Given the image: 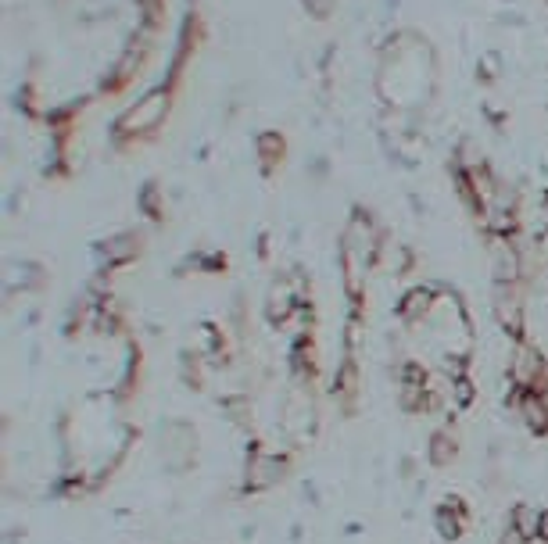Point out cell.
I'll return each instance as SVG.
<instances>
[{
	"label": "cell",
	"instance_id": "obj_23",
	"mask_svg": "<svg viewBox=\"0 0 548 544\" xmlns=\"http://www.w3.org/2000/svg\"><path fill=\"white\" fill-rule=\"evenodd\" d=\"M498 544H531V541H527V537L516 534L513 527H506V530H502V537H498Z\"/></svg>",
	"mask_w": 548,
	"mask_h": 544
},
{
	"label": "cell",
	"instance_id": "obj_1",
	"mask_svg": "<svg viewBox=\"0 0 548 544\" xmlns=\"http://www.w3.org/2000/svg\"><path fill=\"white\" fill-rule=\"evenodd\" d=\"M437 79V61L427 40L412 33H398L387 40L384 61H380L377 94L391 111H416L430 101Z\"/></svg>",
	"mask_w": 548,
	"mask_h": 544
},
{
	"label": "cell",
	"instance_id": "obj_14",
	"mask_svg": "<svg viewBox=\"0 0 548 544\" xmlns=\"http://www.w3.org/2000/svg\"><path fill=\"white\" fill-rule=\"evenodd\" d=\"M255 158L262 176H276V169H280L283 158H287V140H283L280 129H266V133L255 136Z\"/></svg>",
	"mask_w": 548,
	"mask_h": 544
},
{
	"label": "cell",
	"instance_id": "obj_3",
	"mask_svg": "<svg viewBox=\"0 0 548 544\" xmlns=\"http://www.w3.org/2000/svg\"><path fill=\"white\" fill-rule=\"evenodd\" d=\"M276 426H280V434L287 437L291 448H305V444L316 437L319 408H316V398H312V391H309V380H294L291 391L283 394Z\"/></svg>",
	"mask_w": 548,
	"mask_h": 544
},
{
	"label": "cell",
	"instance_id": "obj_11",
	"mask_svg": "<svg viewBox=\"0 0 548 544\" xmlns=\"http://www.w3.org/2000/svg\"><path fill=\"white\" fill-rule=\"evenodd\" d=\"M506 405L516 412V419H520V426L527 434L548 437V394L545 391H516V387H509Z\"/></svg>",
	"mask_w": 548,
	"mask_h": 544
},
{
	"label": "cell",
	"instance_id": "obj_19",
	"mask_svg": "<svg viewBox=\"0 0 548 544\" xmlns=\"http://www.w3.org/2000/svg\"><path fill=\"white\" fill-rule=\"evenodd\" d=\"M137 204H140V212H144L147 219H155V222L165 219V197H162V187H158V183H147V187L140 190Z\"/></svg>",
	"mask_w": 548,
	"mask_h": 544
},
{
	"label": "cell",
	"instance_id": "obj_6",
	"mask_svg": "<svg viewBox=\"0 0 548 544\" xmlns=\"http://www.w3.org/2000/svg\"><path fill=\"white\" fill-rule=\"evenodd\" d=\"M506 383L516 391H545L548 394V358L531 337L509 340L506 351Z\"/></svg>",
	"mask_w": 548,
	"mask_h": 544
},
{
	"label": "cell",
	"instance_id": "obj_24",
	"mask_svg": "<svg viewBox=\"0 0 548 544\" xmlns=\"http://www.w3.org/2000/svg\"><path fill=\"white\" fill-rule=\"evenodd\" d=\"M531 544H548V537H538V541H531Z\"/></svg>",
	"mask_w": 548,
	"mask_h": 544
},
{
	"label": "cell",
	"instance_id": "obj_22",
	"mask_svg": "<svg viewBox=\"0 0 548 544\" xmlns=\"http://www.w3.org/2000/svg\"><path fill=\"white\" fill-rule=\"evenodd\" d=\"M441 502H445L448 509H455V512H459V516L473 519V509H470V502H466L463 494H445V498H441Z\"/></svg>",
	"mask_w": 548,
	"mask_h": 544
},
{
	"label": "cell",
	"instance_id": "obj_5",
	"mask_svg": "<svg viewBox=\"0 0 548 544\" xmlns=\"http://www.w3.org/2000/svg\"><path fill=\"white\" fill-rule=\"evenodd\" d=\"M197 451H201V437L197 426L187 419H165L158 426V459L162 469H169L172 476H183L197 466Z\"/></svg>",
	"mask_w": 548,
	"mask_h": 544
},
{
	"label": "cell",
	"instance_id": "obj_15",
	"mask_svg": "<svg viewBox=\"0 0 548 544\" xmlns=\"http://www.w3.org/2000/svg\"><path fill=\"white\" fill-rule=\"evenodd\" d=\"M455 459H459V437L452 426H441L427 437V462L434 469H448Z\"/></svg>",
	"mask_w": 548,
	"mask_h": 544
},
{
	"label": "cell",
	"instance_id": "obj_2",
	"mask_svg": "<svg viewBox=\"0 0 548 544\" xmlns=\"http://www.w3.org/2000/svg\"><path fill=\"white\" fill-rule=\"evenodd\" d=\"M172 97H176V86L162 83L155 90H147L144 97H137L133 104H126L112 122V144L119 151H133L137 144L162 133V126L172 115Z\"/></svg>",
	"mask_w": 548,
	"mask_h": 544
},
{
	"label": "cell",
	"instance_id": "obj_9",
	"mask_svg": "<svg viewBox=\"0 0 548 544\" xmlns=\"http://www.w3.org/2000/svg\"><path fill=\"white\" fill-rule=\"evenodd\" d=\"M94 251H97V269L104 272L126 269V265H133L144 255V237H140L137 230H122V233H112V237H104Z\"/></svg>",
	"mask_w": 548,
	"mask_h": 544
},
{
	"label": "cell",
	"instance_id": "obj_8",
	"mask_svg": "<svg viewBox=\"0 0 548 544\" xmlns=\"http://www.w3.org/2000/svg\"><path fill=\"white\" fill-rule=\"evenodd\" d=\"M488 269L498 287H520L527 276V262L516 237H488Z\"/></svg>",
	"mask_w": 548,
	"mask_h": 544
},
{
	"label": "cell",
	"instance_id": "obj_18",
	"mask_svg": "<svg viewBox=\"0 0 548 544\" xmlns=\"http://www.w3.org/2000/svg\"><path fill=\"white\" fill-rule=\"evenodd\" d=\"M473 401H477V387H473L470 376L448 380V408H455V412H470Z\"/></svg>",
	"mask_w": 548,
	"mask_h": 544
},
{
	"label": "cell",
	"instance_id": "obj_21",
	"mask_svg": "<svg viewBox=\"0 0 548 544\" xmlns=\"http://www.w3.org/2000/svg\"><path fill=\"white\" fill-rule=\"evenodd\" d=\"M305 4V11H309L312 18H330L337 8V0H301Z\"/></svg>",
	"mask_w": 548,
	"mask_h": 544
},
{
	"label": "cell",
	"instance_id": "obj_10",
	"mask_svg": "<svg viewBox=\"0 0 548 544\" xmlns=\"http://www.w3.org/2000/svg\"><path fill=\"white\" fill-rule=\"evenodd\" d=\"M491 312H495L498 330L506 333L509 340L527 337V305H523L520 287H498V283H495V298H491Z\"/></svg>",
	"mask_w": 548,
	"mask_h": 544
},
{
	"label": "cell",
	"instance_id": "obj_7",
	"mask_svg": "<svg viewBox=\"0 0 548 544\" xmlns=\"http://www.w3.org/2000/svg\"><path fill=\"white\" fill-rule=\"evenodd\" d=\"M312 305L309 301V280H305V272H280L266 290V319L273 326H287L294 319L298 308Z\"/></svg>",
	"mask_w": 548,
	"mask_h": 544
},
{
	"label": "cell",
	"instance_id": "obj_4",
	"mask_svg": "<svg viewBox=\"0 0 548 544\" xmlns=\"http://www.w3.org/2000/svg\"><path fill=\"white\" fill-rule=\"evenodd\" d=\"M291 473V451H276L266 444H251L240 469V494H269Z\"/></svg>",
	"mask_w": 548,
	"mask_h": 544
},
{
	"label": "cell",
	"instance_id": "obj_16",
	"mask_svg": "<svg viewBox=\"0 0 548 544\" xmlns=\"http://www.w3.org/2000/svg\"><path fill=\"white\" fill-rule=\"evenodd\" d=\"M359 387H362L359 358L344 355V362L337 366V373H334V398L341 401L344 408H352V401L359 398Z\"/></svg>",
	"mask_w": 548,
	"mask_h": 544
},
{
	"label": "cell",
	"instance_id": "obj_13",
	"mask_svg": "<svg viewBox=\"0 0 548 544\" xmlns=\"http://www.w3.org/2000/svg\"><path fill=\"white\" fill-rule=\"evenodd\" d=\"M545 523H548V509H541L538 502H516L506 516V527H513L520 537L527 541H538L545 534Z\"/></svg>",
	"mask_w": 548,
	"mask_h": 544
},
{
	"label": "cell",
	"instance_id": "obj_12",
	"mask_svg": "<svg viewBox=\"0 0 548 544\" xmlns=\"http://www.w3.org/2000/svg\"><path fill=\"white\" fill-rule=\"evenodd\" d=\"M434 298H437L434 283H416V287H409L402 298H398V305H394V312H398V323L409 326V330L423 326V323H427L430 308H434Z\"/></svg>",
	"mask_w": 548,
	"mask_h": 544
},
{
	"label": "cell",
	"instance_id": "obj_17",
	"mask_svg": "<svg viewBox=\"0 0 548 544\" xmlns=\"http://www.w3.org/2000/svg\"><path fill=\"white\" fill-rule=\"evenodd\" d=\"M473 527V519H466V516H459L455 509H448L445 502L437 505L434 509V530H437V537L445 544H455V541H463L466 537V530Z\"/></svg>",
	"mask_w": 548,
	"mask_h": 544
},
{
	"label": "cell",
	"instance_id": "obj_20",
	"mask_svg": "<svg viewBox=\"0 0 548 544\" xmlns=\"http://www.w3.org/2000/svg\"><path fill=\"white\" fill-rule=\"evenodd\" d=\"M477 72H480L484 83H495V79L506 72V58H502L498 51H484L480 54V61H477Z\"/></svg>",
	"mask_w": 548,
	"mask_h": 544
}]
</instances>
